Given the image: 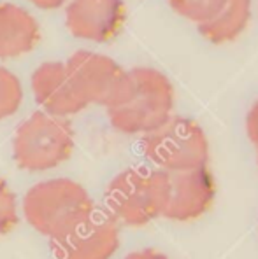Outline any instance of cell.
Returning a JSON list of instances; mask_svg holds the SVG:
<instances>
[{
  "label": "cell",
  "instance_id": "6da1fadb",
  "mask_svg": "<svg viewBox=\"0 0 258 259\" xmlns=\"http://www.w3.org/2000/svg\"><path fill=\"white\" fill-rule=\"evenodd\" d=\"M176 91L164 72L134 67L116 98L107 105L111 126L125 135H146L174 116Z\"/></svg>",
  "mask_w": 258,
  "mask_h": 259
},
{
  "label": "cell",
  "instance_id": "7a4b0ae2",
  "mask_svg": "<svg viewBox=\"0 0 258 259\" xmlns=\"http://www.w3.org/2000/svg\"><path fill=\"white\" fill-rule=\"evenodd\" d=\"M167 175L153 166H130L111 179L104 191V210L120 226L142 228L162 217Z\"/></svg>",
  "mask_w": 258,
  "mask_h": 259
},
{
  "label": "cell",
  "instance_id": "3957f363",
  "mask_svg": "<svg viewBox=\"0 0 258 259\" xmlns=\"http://www.w3.org/2000/svg\"><path fill=\"white\" fill-rule=\"evenodd\" d=\"M95 208L85 186L67 177L37 182L23 196V215L30 228L48 238L74 226Z\"/></svg>",
  "mask_w": 258,
  "mask_h": 259
},
{
  "label": "cell",
  "instance_id": "277c9868",
  "mask_svg": "<svg viewBox=\"0 0 258 259\" xmlns=\"http://www.w3.org/2000/svg\"><path fill=\"white\" fill-rule=\"evenodd\" d=\"M141 151L153 168L165 174L187 172L209 165V140L197 121L172 116L162 126L142 135Z\"/></svg>",
  "mask_w": 258,
  "mask_h": 259
},
{
  "label": "cell",
  "instance_id": "5b68a950",
  "mask_svg": "<svg viewBox=\"0 0 258 259\" xmlns=\"http://www.w3.org/2000/svg\"><path fill=\"white\" fill-rule=\"evenodd\" d=\"M74 146V130L65 117L37 110L14 133L13 158L25 172H48L65 163Z\"/></svg>",
  "mask_w": 258,
  "mask_h": 259
},
{
  "label": "cell",
  "instance_id": "8992f818",
  "mask_svg": "<svg viewBox=\"0 0 258 259\" xmlns=\"http://www.w3.org/2000/svg\"><path fill=\"white\" fill-rule=\"evenodd\" d=\"M49 249L55 259H111L120 249V224L95 207L67 231L49 238Z\"/></svg>",
  "mask_w": 258,
  "mask_h": 259
},
{
  "label": "cell",
  "instance_id": "52a82bcc",
  "mask_svg": "<svg viewBox=\"0 0 258 259\" xmlns=\"http://www.w3.org/2000/svg\"><path fill=\"white\" fill-rule=\"evenodd\" d=\"M67 75L78 98L88 105L107 107L127 77V70L113 58L100 53L79 49L65 62Z\"/></svg>",
  "mask_w": 258,
  "mask_h": 259
},
{
  "label": "cell",
  "instance_id": "ba28073f",
  "mask_svg": "<svg viewBox=\"0 0 258 259\" xmlns=\"http://www.w3.org/2000/svg\"><path fill=\"white\" fill-rule=\"evenodd\" d=\"M167 175V200L162 217L174 223H190L202 217L216 198V179L209 166Z\"/></svg>",
  "mask_w": 258,
  "mask_h": 259
},
{
  "label": "cell",
  "instance_id": "9c48e42d",
  "mask_svg": "<svg viewBox=\"0 0 258 259\" xmlns=\"http://www.w3.org/2000/svg\"><path fill=\"white\" fill-rule=\"evenodd\" d=\"M127 7L123 0H72L65 11L67 28L74 37L109 42L123 30Z\"/></svg>",
  "mask_w": 258,
  "mask_h": 259
},
{
  "label": "cell",
  "instance_id": "30bf717a",
  "mask_svg": "<svg viewBox=\"0 0 258 259\" xmlns=\"http://www.w3.org/2000/svg\"><path fill=\"white\" fill-rule=\"evenodd\" d=\"M32 91L44 112L56 117H69L86 109L76 95L67 75L65 63L46 62L33 70Z\"/></svg>",
  "mask_w": 258,
  "mask_h": 259
},
{
  "label": "cell",
  "instance_id": "8fae6325",
  "mask_svg": "<svg viewBox=\"0 0 258 259\" xmlns=\"http://www.w3.org/2000/svg\"><path fill=\"white\" fill-rule=\"evenodd\" d=\"M39 39V23L28 11L14 4H0V58L26 55Z\"/></svg>",
  "mask_w": 258,
  "mask_h": 259
},
{
  "label": "cell",
  "instance_id": "7c38bea8",
  "mask_svg": "<svg viewBox=\"0 0 258 259\" xmlns=\"http://www.w3.org/2000/svg\"><path fill=\"white\" fill-rule=\"evenodd\" d=\"M253 0H229L222 13L199 25V33L211 44L222 46L237 39L249 25Z\"/></svg>",
  "mask_w": 258,
  "mask_h": 259
},
{
  "label": "cell",
  "instance_id": "4fadbf2b",
  "mask_svg": "<svg viewBox=\"0 0 258 259\" xmlns=\"http://www.w3.org/2000/svg\"><path fill=\"white\" fill-rule=\"evenodd\" d=\"M172 11L185 20H190L199 25L216 18L229 0H167Z\"/></svg>",
  "mask_w": 258,
  "mask_h": 259
},
{
  "label": "cell",
  "instance_id": "5bb4252c",
  "mask_svg": "<svg viewBox=\"0 0 258 259\" xmlns=\"http://www.w3.org/2000/svg\"><path fill=\"white\" fill-rule=\"evenodd\" d=\"M23 100V88L16 75L0 67V119L13 116Z\"/></svg>",
  "mask_w": 258,
  "mask_h": 259
},
{
  "label": "cell",
  "instance_id": "9a60e30c",
  "mask_svg": "<svg viewBox=\"0 0 258 259\" xmlns=\"http://www.w3.org/2000/svg\"><path fill=\"white\" fill-rule=\"evenodd\" d=\"M18 223H20V215H18L16 194L0 177V237L11 233L18 226Z\"/></svg>",
  "mask_w": 258,
  "mask_h": 259
},
{
  "label": "cell",
  "instance_id": "2e32d148",
  "mask_svg": "<svg viewBox=\"0 0 258 259\" xmlns=\"http://www.w3.org/2000/svg\"><path fill=\"white\" fill-rule=\"evenodd\" d=\"M246 133H248L249 142L255 146L258 152V100L248 110V116H246Z\"/></svg>",
  "mask_w": 258,
  "mask_h": 259
},
{
  "label": "cell",
  "instance_id": "e0dca14e",
  "mask_svg": "<svg viewBox=\"0 0 258 259\" xmlns=\"http://www.w3.org/2000/svg\"><path fill=\"white\" fill-rule=\"evenodd\" d=\"M123 259H169V257H167L164 252H160V250L148 247V249L134 250V252L127 254V256H125Z\"/></svg>",
  "mask_w": 258,
  "mask_h": 259
},
{
  "label": "cell",
  "instance_id": "ac0fdd59",
  "mask_svg": "<svg viewBox=\"0 0 258 259\" xmlns=\"http://www.w3.org/2000/svg\"><path fill=\"white\" fill-rule=\"evenodd\" d=\"M28 2H32L33 6H37L39 9L51 11V9H58L65 0H28Z\"/></svg>",
  "mask_w": 258,
  "mask_h": 259
}]
</instances>
